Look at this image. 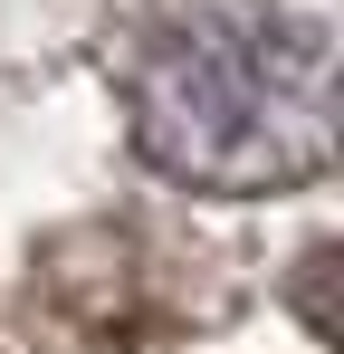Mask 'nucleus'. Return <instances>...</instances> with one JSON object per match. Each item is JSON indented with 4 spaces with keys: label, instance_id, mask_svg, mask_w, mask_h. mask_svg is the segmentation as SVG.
I'll return each mask as SVG.
<instances>
[{
    "label": "nucleus",
    "instance_id": "f257e3e1",
    "mask_svg": "<svg viewBox=\"0 0 344 354\" xmlns=\"http://www.w3.org/2000/svg\"><path fill=\"white\" fill-rule=\"evenodd\" d=\"M144 163L191 192H278L335 153V0H172L124 58Z\"/></svg>",
    "mask_w": 344,
    "mask_h": 354
}]
</instances>
